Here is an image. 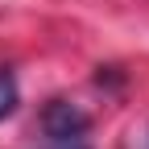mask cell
Listing matches in <instances>:
<instances>
[{
  "label": "cell",
  "instance_id": "2",
  "mask_svg": "<svg viewBox=\"0 0 149 149\" xmlns=\"http://www.w3.org/2000/svg\"><path fill=\"white\" fill-rule=\"evenodd\" d=\"M17 100H21V91H17V74H13V66H0V120L13 116Z\"/></svg>",
  "mask_w": 149,
  "mask_h": 149
},
{
  "label": "cell",
  "instance_id": "1",
  "mask_svg": "<svg viewBox=\"0 0 149 149\" xmlns=\"http://www.w3.org/2000/svg\"><path fill=\"white\" fill-rule=\"evenodd\" d=\"M42 149H91V116L70 100L42 108Z\"/></svg>",
  "mask_w": 149,
  "mask_h": 149
}]
</instances>
